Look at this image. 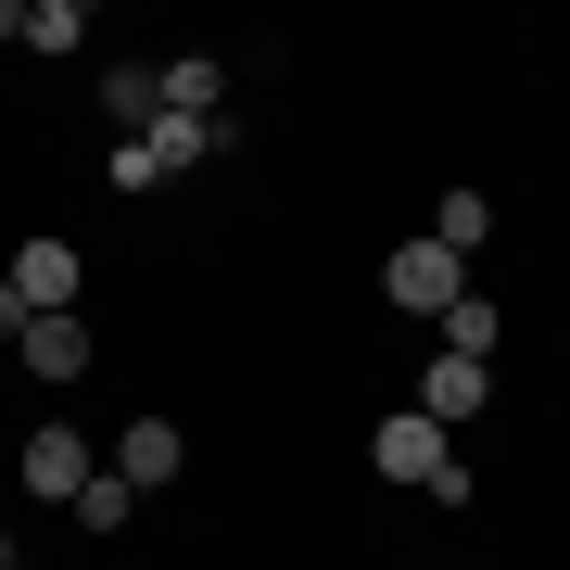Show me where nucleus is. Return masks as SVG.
<instances>
[{
	"label": "nucleus",
	"mask_w": 570,
	"mask_h": 570,
	"mask_svg": "<svg viewBox=\"0 0 570 570\" xmlns=\"http://www.w3.org/2000/svg\"><path fill=\"white\" fill-rule=\"evenodd\" d=\"M0 570H13V532H0Z\"/></svg>",
	"instance_id": "17"
},
{
	"label": "nucleus",
	"mask_w": 570,
	"mask_h": 570,
	"mask_svg": "<svg viewBox=\"0 0 570 570\" xmlns=\"http://www.w3.org/2000/svg\"><path fill=\"white\" fill-rule=\"evenodd\" d=\"M482 393H494V367H482V355H431V367H419V419H431V431L482 419Z\"/></svg>",
	"instance_id": "6"
},
{
	"label": "nucleus",
	"mask_w": 570,
	"mask_h": 570,
	"mask_svg": "<svg viewBox=\"0 0 570 570\" xmlns=\"http://www.w3.org/2000/svg\"><path fill=\"white\" fill-rule=\"evenodd\" d=\"M494 330H508V317H494L482 292H456V317H444V343H431V355H482V367H494Z\"/></svg>",
	"instance_id": "14"
},
{
	"label": "nucleus",
	"mask_w": 570,
	"mask_h": 570,
	"mask_svg": "<svg viewBox=\"0 0 570 570\" xmlns=\"http://www.w3.org/2000/svg\"><path fill=\"white\" fill-rule=\"evenodd\" d=\"M431 242H444V254L469 266V254L494 242V204H482V190H444V204H431Z\"/></svg>",
	"instance_id": "11"
},
{
	"label": "nucleus",
	"mask_w": 570,
	"mask_h": 570,
	"mask_svg": "<svg viewBox=\"0 0 570 570\" xmlns=\"http://www.w3.org/2000/svg\"><path fill=\"white\" fill-rule=\"evenodd\" d=\"M558 355H570V330H558Z\"/></svg>",
	"instance_id": "18"
},
{
	"label": "nucleus",
	"mask_w": 570,
	"mask_h": 570,
	"mask_svg": "<svg viewBox=\"0 0 570 570\" xmlns=\"http://www.w3.org/2000/svg\"><path fill=\"white\" fill-rule=\"evenodd\" d=\"M13 51H51V63L89 51V13H77V0H26V39H13Z\"/></svg>",
	"instance_id": "12"
},
{
	"label": "nucleus",
	"mask_w": 570,
	"mask_h": 570,
	"mask_svg": "<svg viewBox=\"0 0 570 570\" xmlns=\"http://www.w3.org/2000/svg\"><path fill=\"white\" fill-rule=\"evenodd\" d=\"M228 140H242V127H228V115H153V127H140V153L165 165V178H190V165H216Z\"/></svg>",
	"instance_id": "7"
},
{
	"label": "nucleus",
	"mask_w": 570,
	"mask_h": 570,
	"mask_svg": "<svg viewBox=\"0 0 570 570\" xmlns=\"http://www.w3.org/2000/svg\"><path fill=\"white\" fill-rule=\"evenodd\" d=\"M102 190H127V204H140V190H165V165H153L140 140H102Z\"/></svg>",
	"instance_id": "15"
},
{
	"label": "nucleus",
	"mask_w": 570,
	"mask_h": 570,
	"mask_svg": "<svg viewBox=\"0 0 570 570\" xmlns=\"http://www.w3.org/2000/svg\"><path fill=\"white\" fill-rule=\"evenodd\" d=\"M127 508H140V494H127L115 469H89V482H77V532H89V546H102V532H127Z\"/></svg>",
	"instance_id": "13"
},
{
	"label": "nucleus",
	"mask_w": 570,
	"mask_h": 570,
	"mask_svg": "<svg viewBox=\"0 0 570 570\" xmlns=\"http://www.w3.org/2000/svg\"><path fill=\"white\" fill-rule=\"evenodd\" d=\"M0 343H26V305H13V279H0Z\"/></svg>",
	"instance_id": "16"
},
{
	"label": "nucleus",
	"mask_w": 570,
	"mask_h": 570,
	"mask_svg": "<svg viewBox=\"0 0 570 570\" xmlns=\"http://www.w3.org/2000/svg\"><path fill=\"white\" fill-rule=\"evenodd\" d=\"M102 115L127 127V140H140V127L165 115V89H153V63H102Z\"/></svg>",
	"instance_id": "10"
},
{
	"label": "nucleus",
	"mask_w": 570,
	"mask_h": 570,
	"mask_svg": "<svg viewBox=\"0 0 570 570\" xmlns=\"http://www.w3.org/2000/svg\"><path fill=\"white\" fill-rule=\"evenodd\" d=\"M89 469H102V444H89V431H26V456H13V482L26 494H39V508H77V482H89Z\"/></svg>",
	"instance_id": "2"
},
{
	"label": "nucleus",
	"mask_w": 570,
	"mask_h": 570,
	"mask_svg": "<svg viewBox=\"0 0 570 570\" xmlns=\"http://www.w3.org/2000/svg\"><path fill=\"white\" fill-rule=\"evenodd\" d=\"M153 89H165V115H228V63H216V51L153 63Z\"/></svg>",
	"instance_id": "9"
},
{
	"label": "nucleus",
	"mask_w": 570,
	"mask_h": 570,
	"mask_svg": "<svg viewBox=\"0 0 570 570\" xmlns=\"http://www.w3.org/2000/svg\"><path fill=\"white\" fill-rule=\"evenodd\" d=\"M178 469H190V431H178V419H127V431H115V482H127V494H165Z\"/></svg>",
	"instance_id": "4"
},
{
	"label": "nucleus",
	"mask_w": 570,
	"mask_h": 570,
	"mask_svg": "<svg viewBox=\"0 0 570 570\" xmlns=\"http://www.w3.org/2000/svg\"><path fill=\"white\" fill-rule=\"evenodd\" d=\"M13 355L39 367V381H89V355H102V343H89V317H26Z\"/></svg>",
	"instance_id": "8"
},
{
	"label": "nucleus",
	"mask_w": 570,
	"mask_h": 570,
	"mask_svg": "<svg viewBox=\"0 0 570 570\" xmlns=\"http://www.w3.org/2000/svg\"><path fill=\"white\" fill-rule=\"evenodd\" d=\"M0 279H13V305H26V317H77V279H89V266H77V242H26Z\"/></svg>",
	"instance_id": "3"
},
{
	"label": "nucleus",
	"mask_w": 570,
	"mask_h": 570,
	"mask_svg": "<svg viewBox=\"0 0 570 570\" xmlns=\"http://www.w3.org/2000/svg\"><path fill=\"white\" fill-rule=\"evenodd\" d=\"M456 292H469V266H456L444 242H393V254H381V305H393V317H431V330H444Z\"/></svg>",
	"instance_id": "1"
},
{
	"label": "nucleus",
	"mask_w": 570,
	"mask_h": 570,
	"mask_svg": "<svg viewBox=\"0 0 570 570\" xmlns=\"http://www.w3.org/2000/svg\"><path fill=\"white\" fill-rule=\"evenodd\" d=\"M444 456H456V444H444V431H431L419 406H393L381 431H367V469H381V482H431Z\"/></svg>",
	"instance_id": "5"
}]
</instances>
